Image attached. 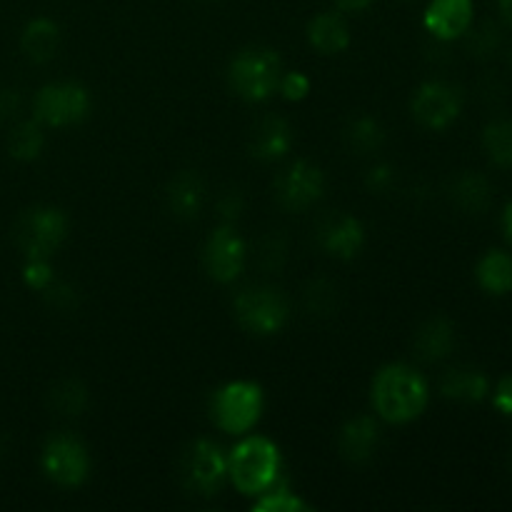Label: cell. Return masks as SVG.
<instances>
[{"instance_id": "ffe728a7", "label": "cell", "mask_w": 512, "mask_h": 512, "mask_svg": "<svg viewBox=\"0 0 512 512\" xmlns=\"http://www.w3.org/2000/svg\"><path fill=\"white\" fill-rule=\"evenodd\" d=\"M440 393L458 403H480L488 398L490 380L475 368H453L440 380Z\"/></svg>"}, {"instance_id": "d6986e66", "label": "cell", "mask_w": 512, "mask_h": 512, "mask_svg": "<svg viewBox=\"0 0 512 512\" xmlns=\"http://www.w3.org/2000/svg\"><path fill=\"white\" fill-rule=\"evenodd\" d=\"M308 40L318 53L338 55L350 45V28L340 13H320L308 23Z\"/></svg>"}, {"instance_id": "6da1fadb", "label": "cell", "mask_w": 512, "mask_h": 512, "mask_svg": "<svg viewBox=\"0 0 512 512\" xmlns=\"http://www.w3.org/2000/svg\"><path fill=\"white\" fill-rule=\"evenodd\" d=\"M430 390L423 375L405 363H390L373 378L370 400L375 413L395 425L413 423L428 408Z\"/></svg>"}, {"instance_id": "4316f807", "label": "cell", "mask_w": 512, "mask_h": 512, "mask_svg": "<svg viewBox=\"0 0 512 512\" xmlns=\"http://www.w3.org/2000/svg\"><path fill=\"white\" fill-rule=\"evenodd\" d=\"M50 405H53V410H58L60 415H65V418H75V415L83 413L85 405H88V390H85V385L80 383V380L65 378L60 380L53 388V393H50Z\"/></svg>"}, {"instance_id": "603a6c76", "label": "cell", "mask_w": 512, "mask_h": 512, "mask_svg": "<svg viewBox=\"0 0 512 512\" xmlns=\"http://www.w3.org/2000/svg\"><path fill=\"white\" fill-rule=\"evenodd\" d=\"M345 138H348V145L360 155H370L375 150H380V145L385 143V130L383 125L378 123L370 115H360L345 130Z\"/></svg>"}, {"instance_id": "9a60e30c", "label": "cell", "mask_w": 512, "mask_h": 512, "mask_svg": "<svg viewBox=\"0 0 512 512\" xmlns=\"http://www.w3.org/2000/svg\"><path fill=\"white\" fill-rule=\"evenodd\" d=\"M293 148V130H290L288 120L280 115H265L253 130L250 138V153L253 158L263 160V163H275L283 160Z\"/></svg>"}, {"instance_id": "f1b7e54d", "label": "cell", "mask_w": 512, "mask_h": 512, "mask_svg": "<svg viewBox=\"0 0 512 512\" xmlns=\"http://www.w3.org/2000/svg\"><path fill=\"white\" fill-rule=\"evenodd\" d=\"M305 303L313 315H328L335 305V288L328 280H315L305 290Z\"/></svg>"}, {"instance_id": "44dd1931", "label": "cell", "mask_w": 512, "mask_h": 512, "mask_svg": "<svg viewBox=\"0 0 512 512\" xmlns=\"http://www.w3.org/2000/svg\"><path fill=\"white\" fill-rule=\"evenodd\" d=\"M20 48L33 63H48L55 58L60 48V28L50 18H35L25 25Z\"/></svg>"}, {"instance_id": "277c9868", "label": "cell", "mask_w": 512, "mask_h": 512, "mask_svg": "<svg viewBox=\"0 0 512 512\" xmlns=\"http://www.w3.org/2000/svg\"><path fill=\"white\" fill-rule=\"evenodd\" d=\"M265 408V395L258 383L250 380H233V383L223 385L215 390L213 413L215 425L228 435H245L248 430L255 428Z\"/></svg>"}, {"instance_id": "8d00e7d4", "label": "cell", "mask_w": 512, "mask_h": 512, "mask_svg": "<svg viewBox=\"0 0 512 512\" xmlns=\"http://www.w3.org/2000/svg\"><path fill=\"white\" fill-rule=\"evenodd\" d=\"M503 230H505V235H508V240L512 243V200L508 205H505V210H503Z\"/></svg>"}, {"instance_id": "cb8c5ba5", "label": "cell", "mask_w": 512, "mask_h": 512, "mask_svg": "<svg viewBox=\"0 0 512 512\" xmlns=\"http://www.w3.org/2000/svg\"><path fill=\"white\" fill-rule=\"evenodd\" d=\"M453 200L463 210H470V213H478L485 205L490 203V183L483 178V175L465 173L455 180L453 185Z\"/></svg>"}, {"instance_id": "3957f363", "label": "cell", "mask_w": 512, "mask_h": 512, "mask_svg": "<svg viewBox=\"0 0 512 512\" xmlns=\"http://www.w3.org/2000/svg\"><path fill=\"white\" fill-rule=\"evenodd\" d=\"M283 65L280 55L265 45H250L243 48L228 68L230 88L248 103H263L278 90Z\"/></svg>"}, {"instance_id": "1f68e13d", "label": "cell", "mask_w": 512, "mask_h": 512, "mask_svg": "<svg viewBox=\"0 0 512 512\" xmlns=\"http://www.w3.org/2000/svg\"><path fill=\"white\" fill-rule=\"evenodd\" d=\"M493 403L505 418H512V375H505L493 393Z\"/></svg>"}, {"instance_id": "52a82bcc", "label": "cell", "mask_w": 512, "mask_h": 512, "mask_svg": "<svg viewBox=\"0 0 512 512\" xmlns=\"http://www.w3.org/2000/svg\"><path fill=\"white\" fill-rule=\"evenodd\" d=\"M43 473L63 488H78L90 473V455L83 440L70 433L53 435L40 455Z\"/></svg>"}, {"instance_id": "e0dca14e", "label": "cell", "mask_w": 512, "mask_h": 512, "mask_svg": "<svg viewBox=\"0 0 512 512\" xmlns=\"http://www.w3.org/2000/svg\"><path fill=\"white\" fill-rule=\"evenodd\" d=\"M415 355L425 363H440L455 348V328L448 318H430L415 333Z\"/></svg>"}, {"instance_id": "d6a6232c", "label": "cell", "mask_w": 512, "mask_h": 512, "mask_svg": "<svg viewBox=\"0 0 512 512\" xmlns=\"http://www.w3.org/2000/svg\"><path fill=\"white\" fill-rule=\"evenodd\" d=\"M390 183H393V168L390 165H378V168H373L368 173V188L370 190H385L390 188Z\"/></svg>"}, {"instance_id": "4dcf8cb0", "label": "cell", "mask_w": 512, "mask_h": 512, "mask_svg": "<svg viewBox=\"0 0 512 512\" xmlns=\"http://www.w3.org/2000/svg\"><path fill=\"white\" fill-rule=\"evenodd\" d=\"M25 283L33 290H45L53 283V268H50L48 258H28V265L23 270Z\"/></svg>"}, {"instance_id": "74e56055", "label": "cell", "mask_w": 512, "mask_h": 512, "mask_svg": "<svg viewBox=\"0 0 512 512\" xmlns=\"http://www.w3.org/2000/svg\"><path fill=\"white\" fill-rule=\"evenodd\" d=\"M500 13L512 25V0H500Z\"/></svg>"}, {"instance_id": "2e32d148", "label": "cell", "mask_w": 512, "mask_h": 512, "mask_svg": "<svg viewBox=\"0 0 512 512\" xmlns=\"http://www.w3.org/2000/svg\"><path fill=\"white\" fill-rule=\"evenodd\" d=\"M380 440V428L375 423V418L370 415H358V418L348 420L340 430L338 448L340 455L350 463H365V460L373 458L375 448H378Z\"/></svg>"}, {"instance_id": "d590c367", "label": "cell", "mask_w": 512, "mask_h": 512, "mask_svg": "<svg viewBox=\"0 0 512 512\" xmlns=\"http://www.w3.org/2000/svg\"><path fill=\"white\" fill-rule=\"evenodd\" d=\"M338 5V10H345V13H360V10L370 8L373 0H333Z\"/></svg>"}, {"instance_id": "83f0119b", "label": "cell", "mask_w": 512, "mask_h": 512, "mask_svg": "<svg viewBox=\"0 0 512 512\" xmlns=\"http://www.w3.org/2000/svg\"><path fill=\"white\" fill-rule=\"evenodd\" d=\"M310 505L300 498L298 493L288 488V485H270L265 493L253 503V510L258 512H305Z\"/></svg>"}, {"instance_id": "f35d334b", "label": "cell", "mask_w": 512, "mask_h": 512, "mask_svg": "<svg viewBox=\"0 0 512 512\" xmlns=\"http://www.w3.org/2000/svg\"><path fill=\"white\" fill-rule=\"evenodd\" d=\"M510 463H512V455H510Z\"/></svg>"}, {"instance_id": "7402d4cb", "label": "cell", "mask_w": 512, "mask_h": 512, "mask_svg": "<svg viewBox=\"0 0 512 512\" xmlns=\"http://www.w3.org/2000/svg\"><path fill=\"white\" fill-rule=\"evenodd\" d=\"M478 285L490 295L512 293V255L505 250H490L475 268Z\"/></svg>"}, {"instance_id": "f546056e", "label": "cell", "mask_w": 512, "mask_h": 512, "mask_svg": "<svg viewBox=\"0 0 512 512\" xmlns=\"http://www.w3.org/2000/svg\"><path fill=\"white\" fill-rule=\"evenodd\" d=\"M278 90L283 93L285 100H290V103H300V100L308 98V93H310L308 75L300 73V70H293V73L280 75Z\"/></svg>"}, {"instance_id": "7c38bea8", "label": "cell", "mask_w": 512, "mask_h": 512, "mask_svg": "<svg viewBox=\"0 0 512 512\" xmlns=\"http://www.w3.org/2000/svg\"><path fill=\"white\" fill-rule=\"evenodd\" d=\"M205 273L215 283H233L245 268V243L230 225L213 230L203 248Z\"/></svg>"}, {"instance_id": "30bf717a", "label": "cell", "mask_w": 512, "mask_h": 512, "mask_svg": "<svg viewBox=\"0 0 512 512\" xmlns=\"http://www.w3.org/2000/svg\"><path fill=\"white\" fill-rule=\"evenodd\" d=\"M413 118L430 130H443L458 120L463 110V95L445 80H428L413 95Z\"/></svg>"}, {"instance_id": "4fadbf2b", "label": "cell", "mask_w": 512, "mask_h": 512, "mask_svg": "<svg viewBox=\"0 0 512 512\" xmlns=\"http://www.w3.org/2000/svg\"><path fill=\"white\" fill-rule=\"evenodd\" d=\"M318 245L338 260H353L365 245V228L348 213H328L315 228Z\"/></svg>"}, {"instance_id": "5b68a950", "label": "cell", "mask_w": 512, "mask_h": 512, "mask_svg": "<svg viewBox=\"0 0 512 512\" xmlns=\"http://www.w3.org/2000/svg\"><path fill=\"white\" fill-rule=\"evenodd\" d=\"M290 305L280 290L270 285H255L245 288L235 298V318L248 333L253 335H275L288 323Z\"/></svg>"}, {"instance_id": "d4e9b609", "label": "cell", "mask_w": 512, "mask_h": 512, "mask_svg": "<svg viewBox=\"0 0 512 512\" xmlns=\"http://www.w3.org/2000/svg\"><path fill=\"white\" fill-rule=\"evenodd\" d=\"M43 143V128L38 120H25V123L15 125L10 133L8 150L15 160H35L43 150Z\"/></svg>"}, {"instance_id": "ba28073f", "label": "cell", "mask_w": 512, "mask_h": 512, "mask_svg": "<svg viewBox=\"0 0 512 512\" xmlns=\"http://www.w3.org/2000/svg\"><path fill=\"white\" fill-rule=\"evenodd\" d=\"M90 110V93L80 83H50L35 95V120L50 128L80 123Z\"/></svg>"}, {"instance_id": "8fae6325", "label": "cell", "mask_w": 512, "mask_h": 512, "mask_svg": "<svg viewBox=\"0 0 512 512\" xmlns=\"http://www.w3.org/2000/svg\"><path fill=\"white\" fill-rule=\"evenodd\" d=\"M325 193V175L308 160H295L275 180V195L288 210H308Z\"/></svg>"}, {"instance_id": "7a4b0ae2", "label": "cell", "mask_w": 512, "mask_h": 512, "mask_svg": "<svg viewBox=\"0 0 512 512\" xmlns=\"http://www.w3.org/2000/svg\"><path fill=\"white\" fill-rule=\"evenodd\" d=\"M283 455L280 448L268 438L240 440L228 455V478L243 495H260L278 483Z\"/></svg>"}, {"instance_id": "ac0fdd59", "label": "cell", "mask_w": 512, "mask_h": 512, "mask_svg": "<svg viewBox=\"0 0 512 512\" xmlns=\"http://www.w3.org/2000/svg\"><path fill=\"white\" fill-rule=\"evenodd\" d=\"M205 200V185L198 173L185 170V173L175 175L173 183L168 185V208L175 218L180 220H195L203 210Z\"/></svg>"}, {"instance_id": "9c48e42d", "label": "cell", "mask_w": 512, "mask_h": 512, "mask_svg": "<svg viewBox=\"0 0 512 512\" xmlns=\"http://www.w3.org/2000/svg\"><path fill=\"white\" fill-rule=\"evenodd\" d=\"M180 475H183L185 488L210 498V495L220 493L225 478H228V458L210 440H195L185 450L183 463H180Z\"/></svg>"}, {"instance_id": "e575fe53", "label": "cell", "mask_w": 512, "mask_h": 512, "mask_svg": "<svg viewBox=\"0 0 512 512\" xmlns=\"http://www.w3.org/2000/svg\"><path fill=\"white\" fill-rule=\"evenodd\" d=\"M18 110V95L13 90H0V120L10 118Z\"/></svg>"}, {"instance_id": "8992f818", "label": "cell", "mask_w": 512, "mask_h": 512, "mask_svg": "<svg viewBox=\"0 0 512 512\" xmlns=\"http://www.w3.org/2000/svg\"><path fill=\"white\" fill-rule=\"evenodd\" d=\"M68 235V218L58 208H33L15 223V243L28 258H50Z\"/></svg>"}, {"instance_id": "5bb4252c", "label": "cell", "mask_w": 512, "mask_h": 512, "mask_svg": "<svg viewBox=\"0 0 512 512\" xmlns=\"http://www.w3.org/2000/svg\"><path fill=\"white\" fill-rule=\"evenodd\" d=\"M475 18L473 0H430L425 10V28L443 43L463 38Z\"/></svg>"}, {"instance_id": "836d02e7", "label": "cell", "mask_w": 512, "mask_h": 512, "mask_svg": "<svg viewBox=\"0 0 512 512\" xmlns=\"http://www.w3.org/2000/svg\"><path fill=\"white\" fill-rule=\"evenodd\" d=\"M240 210H243V198H240V193H225L223 198H220V215H223L225 220H235L240 215Z\"/></svg>"}, {"instance_id": "484cf974", "label": "cell", "mask_w": 512, "mask_h": 512, "mask_svg": "<svg viewBox=\"0 0 512 512\" xmlns=\"http://www.w3.org/2000/svg\"><path fill=\"white\" fill-rule=\"evenodd\" d=\"M485 153L500 168H512V120H495L483 130Z\"/></svg>"}]
</instances>
